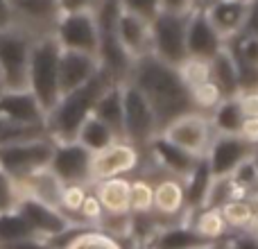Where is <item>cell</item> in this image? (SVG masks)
Segmentation results:
<instances>
[{"instance_id":"cell-1","label":"cell","mask_w":258,"mask_h":249,"mask_svg":"<svg viewBox=\"0 0 258 249\" xmlns=\"http://www.w3.org/2000/svg\"><path fill=\"white\" fill-rule=\"evenodd\" d=\"M127 82L147 98L150 107L154 109L159 132L181 113L192 111L190 89L186 86L179 68L159 59L154 52L134 59Z\"/></svg>"},{"instance_id":"cell-2","label":"cell","mask_w":258,"mask_h":249,"mask_svg":"<svg viewBox=\"0 0 258 249\" xmlns=\"http://www.w3.org/2000/svg\"><path fill=\"white\" fill-rule=\"evenodd\" d=\"M111 84H116L111 73L107 68H100L86 84L63 93L57 100V104L45 113V127H48L50 138H54L57 143L75 141L82 122L93 113L95 102Z\"/></svg>"},{"instance_id":"cell-3","label":"cell","mask_w":258,"mask_h":249,"mask_svg":"<svg viewBox=\"0 0 258 249\" xmlns=\"http://www.w3.org/2000/svg\"><path fill=\"white\" fill-rule=\"evenodd\" d=\"M59 54L61 45L54 39L52 32L41 34L32 43L30 66H27V89L32 91L43 111L48 113L61 98L59 89Z\"/></svg>"},{"instance_id":"cell-4","label":"cell","mask_w":258,"mask_h":249,"mask_svg":"<svg viewBox=\"0 0 258 249\" xmlns=\"http://www.w3.org/2000/svg\"><path fill=\"white\" fill-rule=\"evenodd\" d=\"M36 34L23 25H12L0 32V82L5 91L27 89V66Z\"/></svg>"},{"instance_id":"cell-5","label":"cell","mask_w":258,"mask_h":249,"mask_svg":"<svg viewBox=\"0 0 258 249\" xmlns=\"http://www.w3.org/2000/svg\"><path fill=\"white\" fill-rule=\"evenodd\" d=\"M192 12H165L161 9L152 18V52L159 59L179 66L188 59L186 32Z\"/></svg>"},{"instance_id":"cell-6","label":"cell","mask_w":258,"mask_h":249,"mask_svg":"<svg viewBox=\"0 0 258 249\" xmlns=\"http://www.w3.org/2000/svg\"><path fill=\"white\" fill-rule=\"evenodd\" d=\"M54 143L57 141L50 136H39L30 138V141L0 145V170L16 181L27 177V174L39 172V170L50 165Z\"/></svg>"},{"instance_id":"cell-7","label":"cell","mask_w":258,"mask_h":249,"mask_svg":"<svg viewBox=\"0 0 258 249\" xmlns=\"http://www.w3.org/2000/svg\"><path fill=\"white\" fill-rule=\"evenodd\" d=\"M156 134L159 122L147 98L134 84L122 82V138L143 152Z\"/></svg>"},{"instance_id":"cell-8","label":"cell","mask_w":258,"mask_h":249,"mask_svg":"<svg viewBox=\"0 0 258 249\" xmlns=\"http://www.w3.org/2000/svg\"><path fill=\"white\" fill-rule=\"evenodd\" d=\"M54 39L66 50H80L98 57L100 50V27L93 12H77V14H59L52 27Z\"/></svg>"},{"instance_id":"cell-9","label":"cell","mask_w":258,"mask_h":249,"mask_svg":"<svg viewBox=\"0 0 258 249\" xmlns=\"http://www.w3.org/2000/svg\"><path fill=\"white\" fill-rule=\"evenodd\" d=\"M159 134H163L174 145L183 147V150L192 152L197 156H204L215 132L211 127V120L206 113L188 111V113H181L179 118H174V120H170Z\"/></svg>"},{"instance_id":"cell-10","label":"cell","mask_w":258,"mask_h":249,"mask_svg":"<svg viewBox=\"0 0 258 249\" xmlns=\"http://www.w3.org/2000/svg\"><path fill=\"white\" fill-rule=\"evenodd\" d=\"M141 165V150L125 138L113 141L109 147L93 152L91 159V183L109 177H127Z\"/></svg>"},{"instance_id":"cell-11","label":"cell","mask_w":258,"mask_h":249,"mask_svg":"<svg viewBox=\"0 0 258 249\" xmlns=\"http://www.w3.org/2000/svg\"><path fill=\"white\" fill-rule=\"evenodd\" d=\"M91 159L93 152L77 141L54 143L48 168L61 183H91Z\"/></svg>"},{"instance_id":"cell-12","label":"cell","mask_w":258,"mask_h":249,"mask_svg":"<svg viewBox=\"0 0 258 249\" xmlns=\"http://www.w3.org/2000/svg\"><path fill=\"white\" fill-rule=\"evenodd\" d=\"M251 154H254V145L242 141L238 134H213L204 152L213 177H229Z\"/></svg>"},{"instance_id":"cell-13","label":"cell","mask_w":258,"mask_h":249,"mask_svg":"<svg viewBox=\"0 0 258 249\" xmlns=\"http://www.w3.org/2000/svg\"><path fill=\"white\" fill-rule=\"evenodd\" d=\"M16 211L27 220V224L41 238H52L73 224V220L66 213H61V209H57L52 204H45V202L30 195H21Z\"/></svg>"},{"instance_id":"cell-14","label":"cell","mask_w":258,"mask_h":249,"mask_svg":"<svg viewBox=\"0 0 258 249\" xmlns=\"http://www.w3.org/2000/svg\"><path fill=\"white\" fill-rule=\"evenodd\" d=\"M224 36L213 27L209 21L206 12H192L190 21H188V32H186V50L188 57L195 59H211L224 48Z\"/></svg>"},{"instance_id":"cell-15","label":"cell","mask_w":258,"mask_h":249,"mask_svg":"<svg viewBox=\"0 0 258 249\" xmlns=\"http://www.w3.org/2000/svg\"><path fill=\"white\" fill-rule=\"evenodd\" d=\"M100 68H102V64L95 54L61 48V54H59V89H61V95L86 84Z\"/></svg>"},{"instance_id":"cell-16","label":"cell","mask_w":258,"mask_h":249,"mask_svg":"<svg viewBox=\"0 0 258 249\" xmlns=\"http://www.w3.org/2000/svg\"><path fill=\"white\" fill-rule=\"evenodd\" d=\"M7 3L16 14L18 25H23L36 36L52 32L59 18L57 0H7Z\"/></svg>"},{"instance_id":"cell-17","label":"cell","mask_w":258,"mask_h":249,"mask_svg":"<svg viewBox=\"0 0 258 249\" xmlns=\"http://www.w3.org/2000/svg\"><path fill=\"white\" fill-rule=\"evenodd\" d=\"M116 34L120 39L122 48L134 59L152 52V21H147V18L122 9L116 23Z\"/></svg>"},{"instance_id":"cell-18","label":"cell","mask_w":258,"mask_h":249,"mask_svg":"<svg viewBox=\"0 0 258 249\" xmlns=\"http://www.w3.org/2000/svg\"><path fill=\"white\" fill-rule=\"evenodd\" d=\"M0 116L25 125H45V111L30 89L3 91L0 93Z\"/></svg>"},{"instance_id":"cell-19","label":"cell","mask_w":258,"mask_h":249,"mask_svg":"<svg viewBox=\"0 0 258 249\" xmlns=\"http://www.w3.org/2000/svg\"><path fill=\"white\" fill-rule=\"evenodd\" d=\"M147 150L152 152V156L159 161V165L165 170V172L174 174V177H181V179L186 177V174L195 168L197 161H200L197 154H192V152L174 145V143L168 141L163 134H156V136L150 141Z\"/></svg>"},{"instance_id":"cell-20","label":"cell","mask_w":258,"mask_h":249,"mask_svg":"<svg viewBox=\"0 0 258 249\" xmlns=\"http://www.w3.org/2000/svg\"><path fill=\"white\" fill-rule=\"evenodd\" d=\"M152 213L161 218H179L188 213L186 209V193H183V179L168 174L154 183V202Z\"/></svg>"},{"instance_id":"cell-21","label":"cell","mask_w":258,"mask_h":249,"mask_svg":"<svg viewBox=\"0 0 258 249\" xmlns=\"http://www.w3.org/2000/svg\"><path fill=\"white\" fill-rule=\"evenodd\" d=\"M206 16L213 23V27L224 36V41L240 34L247 18V0H215Z\"/></svg>"},{"instance_id":"cell-22","label":"cell","mask_w":258,"mask_h":249,"mask_svg":"<svg viewBox=\"0 0 258 249\" xmlns=\"http://www.w3.org/2000/svg\"><path fill=\"white\" fill-rule=\"evenodd\" d=\"M93 193L98 195L107 215H129V191H132V179L127 177H109L93 181Z\"/></svg>"},{"instance_id":"cell-23","label":"cell","mask_w":258,"mask_h":249,"mask_svg":"<svg viewBox=\"0 0 258 249\" xmlns=\"http://www.w3.org/2000/svg\"><path fill=\"white\" fill-rule=\"evenodd\" d=\"M16 183H18L21 195L36 197V200L45 202V204H52L59 209V195H61L63 183L54 177L50 168H43L34 174H27V177L18 179Z\"/></svg>"},{"instance_id":"cell-24","label":"cell","mask_w":258,"mask_h":249,"mask_svg":"<svg viewBox=\"0 0 258 249\" xmlns=\"http://www.w3.org/2000/svg\"><path fill=\"white\" fill-rule=\"evenodd\" d=\"M213 172L209 168V161L206 156H200V161L195 163V168L183 177V193H186V209L197 211L206 204V197H209L211 183H213Z\"/></svg>"},{"instance_id":"cell-25","label":"cell","mask_w":258,"mask_h":249,"mask_svg":"<svg viewBox=\"0 0 258 249\" xmlns=\"http://www.w3.org/2000/svg\"><path fill=\"white\" fill-rule=\"evenodd\" d=\"M150 242L156 249H192V247L206 245L209 240H204L190 224L183 222V224H168V227L159 229L152 236Z\"/></svg>"},{"instance_id":"cell-26","label":"cell","mask_w":258,"mask_h":249,"mask_svg":"<svg viewBox=\"0 0 258 249\" xmlns=\"http://www.w3.org/2000/svg\"><path fill=\"white\" fill-rule=\"evenodd\" d=\"M209 68H211V80L218 84V89L222 91L224 98H236V95H240L238 71H236L231 52L227 50V43H224V48L209 61Z\"/></svg>"},{"instance_id":"cell-27","label":"cell","mask_w":258,"mask_h":249,"mask_svg":"<svg viewBox=\"0 0 258 249\" xmlns=\"http://www.w3.org/2000/svg\"><path fill=\"white\" fill-rule=\"evenodd\" d=\"M192 229L200 233L204 240H222L229 236V227L224 220L220 206H202L197 211H190V220H188Z\"/></svg>"},{"instance_id":"cell-28","label":"cell","mask_w":258,"mask_h":249,"mask_svg":"<svg viewBox=\"0 0 258 249\" xmlns=\"http://www.w3.org/2000/svg\"><path fill=\"white\" fill-rule=\"evenodd\" d=\"M93 113L102 122H107L118 134V138H122V84L120 82L111 84L100 95V100L93 107Z\"/></svg>"},{"instance_id":"cell-29","label":"cell","mask_w":258,"mask_h":249,"mask_svg":"<svg viewBox=\"0 0 258 249\" xmlns=\"http://www.w3.org/2000/svg\"><path fill=\"white\" fill-rule=\"evenodd\" d=\"M75 141L82 143L86 150L100 152V150H104V147L111 145L113 141H118V134L113 132L107 122L100 120L95 113H91V116L82 122V127H80V132H77Z\"/></svg>"},{"instance_id":"cell-30","label":"cell","mask_w":258,"mask_h":249,"mask_svg":"<svg viewBox=\"0 0 258 249\" xmlns=\"http://www.w3.org/2000/svg\"><path fill=\"white\" fill-rule=\"evenodd\" d=\"M211 127L215 134H238L242 120H245V113H242L240 100L236 98H222L218 102V107L209 113Z\"/></svg>"},{"instance_id":"cell-31","label":"cell","mask_w":258,"mask_h":249,"mask_svg":"<svg viewBox=\"0 0 258 249\" xmlns=\"http://www.w3.org/2000/svg\"><path fill=\"white\" fill-rule=\"evenodd\" d=\"M63 249H125L122 240L100 227H84Z\"/></svg>"},{"instance_id":"cell-32","label":"cell","mask_w":258,"mask_h":249,"mask_svg":"<svg viewBox=\"0 0 258 249\" xmlns=\"http://www.w3.org/2000/svg\"><path fill=\"white\" fill-rule=\"evenodd\" d=\"M39 136H50L45 125H25L0 116V145L30 141V138H39Z\"/></svg>"},{"instance_id":"cell-33","label":"cell","mask_w":258,"mask_h":249,"mask_svg":"<svg viewBox=\"0 0 258 249\" xmlns=\"http://www.w3.org/2000/svg\"><path fill=\"white\" fill-rule=\"evenodd\" d=\"M32 236H36L34 229L27 224V220L16 209L0 213V247L23 240V238H32Z\"/></svg>"},{"instance_id":"cell-34","label":"cell","mask_w":258,"mask_h":249,"mask_svg":"<svg viewBox=\"0 0 258 249\" xmlns=\"http://www.w3.org/2000/svg\"><path fill=\"white\" fill-rule=\"evenodd\" d=\"M220 211H222L224 220H227L229 231H245L256 215L254 209H251V204H249V200H247L245 195L224 202V204L220 206Z\"/></svg>"},{"instance_id":"cell-35","label":"cell","mask_w":258,"mask_h":249,"mask_svg":"<svg viewBox=\"0 0 258 249\" xmlns=\"http://www.w3.org/2000/svg\"><path fill=\"white\" fill-rule=\"evenodd\" d=\"M222 91L218 89V84H215L213 80H206L202 82V84H195L190 89V100H192V111H200V113H206L209 116L211 111H213L215 107H218V102L222 100Z\"/></svg>"},{"instance_id":"cell-36","label":"cell","mask_w":258,"mask_h":249,"mask_svg":"<svg viewBox=\"0 0 258 249\" xmlns=\"http://www.w3.org/2000/svg\"><path fill=\"white\" fill-rule=\"evenodd\" d=\"M91 183H63L61 195H59V209L61 213H66L73 222H80V206L84 202L86 193H89ZM86 224V222H84Z\"/></svg>"},{"instance_id":"cell-37","label":"cell","mask_w":258,"mask_h":249,"mask_svg":"<svg viewBox=\"0 0 258 249\" xmlns=\"http://www.w3.org/2000/svg\"><path fill=\"white\" fill-rule=\"evenodd\" d=\"M152 202H154V183L143 177L132 179V191H129L132 213H152Z\"/></svg>"},{"instance_id":"cell-38","label":"cell","mask_w":258,"mask_h":249,"mask_svg":"<svg viewBox=\"0 0 258 249\" xmlns=\"http://www.w3.org/2000/svg\"><path fill=\"white\" fill-rule=\"evenodd\" d=\"M179 73H181L183 82H186L188 89H192L195 84H202V82L211 80V68L206 59H195V57H188L186 61L179 64Z\"/></svg>"},{"instance_id":"cell-39","label":"cell","mask_w":258,"mask_h":249,"mask_svg":"<svg viewBox=\"0 0 258 249\" xmlns=\"http://www.w3.org/2000/svg\"><path fill=\"white\" fill-rule=\"evenodd\" d=\"M77 218H80V222H86V224H91V227H100V222H102L104 209H102V204H100L98 195L93 193V188H89V193H86Z\"/></svg>"},{"instance_id":"cell-40","label":"cell","mask_w":258,"mask_h":249,"mask_svg":"<svg viewBox=\"0 0 258 249\" xmlns=\"http://www.w3.org/2000/svg\"><path fill=\"white\" fill-rule=\"evenodd\" d=\"M18 200H21V191H18L16 179L0 170V213L16 209Z\"/></svg>"},{"instance_id":"cell-41","label":"cell","mask_w":258,"mask_h":249,"mask_svg":"<svg viewBox=\"0 0 258 249\" xmlns=\"http://www.w3.org/2000/svg\"><path fill=\"white\" fill-rule=\"evenodd\" d=\"M120 7L125 12H132L136 16H143L147 21L156 16L161 12V0H120Z\"/></svg>"},{"instance_id":"cell-42","label":"cell","mask_w":258,"mask_h":249,"mask_svg":"<svg viewBox=\"0 0 258 249\" xmlns=\"http://www.w3.org/2000/svg\"><path fill=\"white\" fill-rule=\"evenodd\" d=\"M98 0H57L59 14H77V12H93Z\"/></svg>"},{"instance_id":"cell-43","label":"cell","mask_w":258,"mask_h":249,"mask_svg":"<svg viewBox=\"0 0 258 249\" xmlns=\"http://www.w3.org/2000/svg\"><path fill=\"white\" fill-rule=\"evenodd\" d=\"M238 136H240L242 141H247L249 145L258 147V116H247L245 120H242L240 129H238Z\"/></svg>"},{"instance_id":"cell-44","label":"cell","mask_w":258,"mask_h":249,"mask_svg":"<svg viewBox=\"0 0 258 249\" xmlns=\"http://www.w3.org/2000/svg\"><path fill=\"white\" fill-rule=\"evenodd\" d=\"M0 249H52V245L48 242V238L32 236V238H23V240H16V242H9V245H3Z\"/></svg>"},{"instance_id":"cell-45","label":"cell","mask_w":258,"mask_h":249,"mask_svg":"<svg viewBox=\"0 0 258 249\" xmlns=\"http://www.w3.org/2000/svg\"><path fill=\"white\" fill-rule=\"evenodd\" d=\"M242 32L258 36V0H247V18Z\"/></svg>"},{"instance_id":"cell-46","label":"cell","mask_w":258,"mask_h":249,"mask_svg":"<svg viewBox=\"0 0 258 249\" xmlns=\"http://www.w3.org/2000/svg\"><path fill=\"white\" fill-rule=\"evenodd\" d=\"M240 100V107H242V113L247 116H258V91H245V93L238 95Z\"/></svg>"},{"instance_id":"cell-47","label":"cell","mask_w":258,"mask_h":249,"mask_svg":"<svg viewBox=\"0 0 258 249\" xmlns=\"http://www.w3.org/2000/svg\"><path fill=\"white\" fill-rule=\"evenodd\" d=\"M12 25H18L16 14H14L12 5H9L7 0H0V32L12 27Z\"/></svg>"},{"instance_id":"cell-48","label":"cell","mask_w":258,"mask_h":249,"mask_svg":"<svg viewBox=\"0 0 258 249\" xmlns=\"http://www.w3.org/2000/svg\"><path fill=\"white\" fill-rule=\"evenodd\" d=\"M231 249H258V240L247 231H238V236L231 238Z\"/></svg>"},{"instance_id":"cell-49","label":"cell","mask_w":258,"mask_h":249,"mask_svg":"<svg viewBox=\"0 0 258 249\" xmlns=\"http://www.w3.org/2000/svg\"><path fill=\"white\" fill-rule=\"evenodd\" d=\"M161 9H165V12H192L190 0H161Z\"/></svg>"},{"instance_id":"cell-50","label":"cell","mask_w":258,"mask_h":249,"mask_svg":"<svg viewBox=\"0 0 258 249\" xmlns=\"http://www.w3.org/2000/svg\"><path fill=\"white\" fill-rule=\"evenodd\" d=\"M192 249H231V238H222V240H211L206 245L192 247Z\"/></svg>"},{"instance_id":"cell-51","label":"cell","mask_w":258,"mask_h":249,"mask_svg":"<svg viewBox=\"0 0 258 249\" xmlns=\"http://www.w3.org/2000/svg\"><path fill=\"white\" fill-rule=\"evenodd\" d=\"M215 0H190V9L192 12H206Z\"/></svg>"},{"instance_id":"cell-52","label":"cell","mask_w":258,"mask_h":249,"mask_svg":"<svg viewBox=\"0 0 258 249\" xmlns=\"http://www.w3.org/2000/svg\"><path fill=\"white\" fill-rule=\"evenodd\" d=\"M245 231L249 233V236H254L256 240H258V215H254V220H251V222H249V227H247Z\"/></svg>"},{"instance_id":"cell-53","label":"cell","mask_w":258,"mask_h":249,"mask_svg":"<svg viewBox=\"0 0 258 249\" xmlns=\"http://www.w3.org/2000/svg\"><path fill=\"white\" fill-rule=\"evenodd\" d=\"M134 249H156V247L152 245L150 240H141V242H136V247H134Z\"/></svg>"},{"instance_id":"cell-54","label":"cell","mask_w":258,"mask_h":249,"mask_svg":"<svg viewBox=\"0 0 258 249\" xmlns=\"http://www.w3.org/2000/svg\"><path fill=\"white\" fill-rule=\"evenodd\" d=\"M251 159H254V165H256V170H258V147H254V154H251Z\"/></svg>"},{"instance_id":"cell-55","label":"cell","mask_w":258,"mask_h":249,"mask_svg":"<svg viewBox=\"0 0 258 249\" xmlns=\"http://www.w3.org/2000/svg\"><path fill=\"white\" fill-rule=\"evenodd\" d=\"M3 91H5V86H3V82H0V93H3Z\"/></svg>"}]
</instances>
